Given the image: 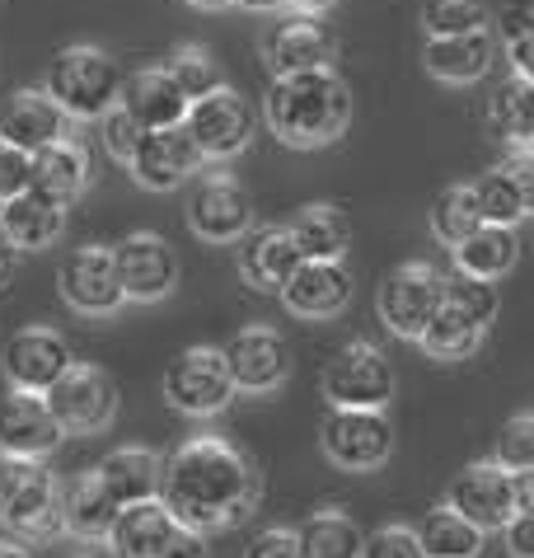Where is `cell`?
I'll return each mask as SVG.
<instances>
[{
  "instance_id": "6da1fadb",
  "label": "cell",
  "mask_w": 534,
  "mask_h": 558,
  "mask_svg": "<svg viewBox=\"0 0 534 558\" xmlns=\"http://www.w3.org/2000/svg\"><path fill=\"white\" fill-rule=\"evenodd\" d=\"M258 470L240 446L216 437H193L183 441L174 456H165V484L160 502L174 511L179 525L202 535L234 531L240 521H248L258 511Z\"/></svg>"
},
{
  "instance_id": "7a4b0ae2",
  "label": "cell",
  "mask_w": 534,
  "mask_h": 558,
  "mask_svg": "<svg viewBox=\"0 0 534 558\" xmlns=\"http://www.w3.org/2000/svg\"><path fill=\"white\" fill-rule=\"evenodd\" d=\"M263 118L277 142L291 150L333 146L352 122V89L333 66L301 71V75H272V85L263 95Z\"/></svg>"
},
{
  "instance_id": "3957f363",
  "label": "cell",
  "mask_w": 534,
  "mask_h": 558,
  "mask_svg": "<svg viewBox=\"0 0 534 558\" xmlns=\"http://www.w3.org/2000/svg\"><path fill=\"white\" fill-rule=\"evenodd\" d=\"M122 66L94 43H71L52 57L43 89L71 113V122H99L122 99Z\"/></svg>"
},
{
  "instance_id": "277c9868",
  "label": "cell",
  "mask_w": 534,
  "mask_h": 558,
  "mask_svg": "<svg viewBox=\"0 0 534 558\" xmlns=\"http://www.w3.org/2000/svg\"><path fill=\"white\" fill-rule=\"evenodd\" d=\"M0 525L20 539L61 535V484L34 456H0Z\"/></svg>"
},
{
  "instance_id": "5b68a950",
  "label": "cell",
  "mask_w": 534,
  "mask_h": 558,
  "mask_svg": "<svg viewBox=\"0 0 534 558\" xmlns=\"http://www.w3.org/2000/svg\"><path fill=\"white\" fill-rule=\"evenodd\" d=\"M234 395H240V390H234L226 348L193 343V348H183L174 362L165 366V399H169V409H179L187 417H216L221 409H230Z\"/></svg>"
},
{
  "instance_id": "8992f818",
  "label": "cell",
  "mask_w": 534,
  "mask_h": 558,
  "mask_svg": "<svg viewBox=\"0 0 534 558\" xmlns=\"http://www.w3.org/2000/svg\"><path fill=\"white\" fill-rule=\"evenodd\" d=\"M441 305H446V272L422 258L395 268L375 291V310H380L385 329L395 338H408V343H417L427 333V324L436 319Z\"/></svg>"
},
{
  "instance_id": "52a82bcc",
  "label": "cell",
  "mask_w": 534,
  "mask_h": 558,
  "mask_svg": "<svg viewBox=\"0 0 534 558\" xmlns=\"http://www.w3.org/2000/svg\"><path fill=\"white\" fill-rule=\"evenodd\" d=\"M324 460L342 474H375L395 456V427L385 409H333L324 417Z\"/></svg>"
},
{
  "instance_id": "ba28073f",
  "label": "cell",
  "mask_w": 534,
  "mask_h": 558,
  "mask_svg": "<svg viewBox=\"0 0 534 558\" xmlns=\"http://www.w3.org/2000/svg\"><path fill=\"white\" fill-rule=\"evenodd\" d=\"M319 385L333 409H389V399L399 390L389 356L375 343H366V338H352V343L324 366Z\"/></svg>"
},
{
  "instance_id": "9c48e42d",
  "label": "cell",
  "mask_w": 534,
  "mask_h": 558,
  "mask_svg": "<svg viewBox=\"0 0 534 558\" xmlns=\"http://www.w3.org/2000/svg\"><path fill=\"white\" fill-rule=\"evenodd\" d=\"M43 399L52 404L66 437H94L118 417V385L94 362H71V371Z\"/></svg>"
},
{
  "instance_id": "30bf717a",
  "label": "cell",
  "mask_w": 534,
  "mask_h": 558,
  "mask_svg": "<svg viewBox=\"0 0 534 558\" xmlns=\"http://www.w3.org/2000/svg\"><path fill=\"white\" fill-rule=\"evenodd\" d=\"M187 230L207 244H240L254 230V203H248L244 183L226 169L202 174L187 197Z\"/></svg>"
},
{
  "instance_id": "8fae6325",
  "label": "cell",
  "mask_w": 534,
  "mask_h": 558,
  "mask_svg": "<svg viewBox=\"0 0 534 558\" xmlns=\"http://www.w3.org/2000/svg\"><path fill=\"white\" fill-rule=\"evenodd\" d=\"M71 343L47 324H28V329H14L0 348V371H5L10 390L24 395H47L52 385L71 371Z\"/></svg>"
},
{
  "instance_id": "7c38bea8",
  "label": "cell",
  "mask_w": 534,
  "mask_h": 558,
  "mask_svg": "<svg viewBox=\"0 0 534 558\" xmlns=\"http://www.w3.org/2000/svg\"><path fill=\"white\" fill-rule=\"evenodd\" d=\"M61 301L81 315H113L128 301L122 291V272H118V254L108 244H75L61 258Z\"/></svg>"
},
{
  "instance_id": "4fadbf2b",
  "label": "cell",
  "mask_w": 534,
  "mask_h": 558,
  "mask_svg": "<svg viewBox=\"0 0 534 558\" xmlns=\"http://www.w3.org/2000/svg\"><path fill=\"white\" fill-rule=\"evenodd\" d=\"M187 132L202 146L207 160H234L244 155L248 142H254V108H248L244 95H234L230 85L211 89V95L193 99L187 108Z\"/></svg>"
},
{
  "instance_id": "5bb4252c",
  "label": "cell",
  "mask_w": 534,
  "mask_h": 558,
  "mask_svg": "<svg viewBox=\"0 0 534 558\" xmlns=\"http://www.w3.org/2000/svg\"><path fill=\"white\" fill-rule=\"evenodd\" d=\"M446 502L469 517L478 531H507L511 517H515V484H511V470L501 464L497 456L493 460H478L460 470L450 478L446 488Z\"/></svg>"
},
{
  "instance_id": "9a60e30c",
  "label": "cell",
  "mask_w": 534,
  "mask_h": 558,
  "mask_svg": "<svg viewBox=\"0 0 534 558\" xmlns=\"http://www.w3.org/2000/svg\"><path fill=\"white\" fill-rule=\"evenodd\" d=\"M202 165H207V155H202V146L193 142L187 122H179V128H160V132L141 136V146H136L128 169H132V179L141 183V189L174 193L187 179H197Z\"/></svg>"
},
{
  "instance_id": "2e32d148",
  "label": "cell",
  "mask_w": 534,
  "mask_h": 558,
  "mask_svg": "<svg viewBox=\"0 0 534 558\" xmlns=\"http://www.w3.org/2000/svg\"><path fill=\"white\" fill-rule=\"evenodd\" d=\"M226 362L240 395H272L291 376V348L272 324H248L226 343Z\"/></svg>"
},
{
  "instance_id": "e0dca14e",
  "label": "cell",
  "mask_w": 534,
  "mask_h": 558,
  "mask_svg": "<svg viewBox=\"0 0 534 558\" xmlns=\"http://www.w3.org/2000/svg\"><path fill=\"white\" fill-rule=\"evenodd\" d=\"M338 38L319 14H295L291 20H277L263 34V61L272 75H301V71H324L333 66Z\"/></svg>"
},
{
  "instance_id": "ac0fdd59",
  "label": "cell",
  "mask_w": 534,
  "mask_h": 558,
  "mask_svg": "<svg viewBox=\"0 0 534 558\" xmlns=\"http://www.w3.org/2000/svg\"><path fill=\"white\" fill-rule=\"evenodd\" d=\"M118 272H122V291L128 301H165L169 291L179 287V258H174V244L155 230H132L128 240L118 244Z\"/></svg>"
},
{
  "instance_id": "d6986e66",
  "label": "cell",
  "mask_w": 534,
  "mask_h": 558,
  "mask_svg": "<svg viewBox=\"0 0 534 558\" xmlns=\"http://www.w3.org/2000/svg\"><path fill=\"white\" fill-rule=\"evenodd\" d=\"M352 301L348 258H305L295 277L281 287V305L295 319H338Z\"/></svg>"
},
{
  "instance_id": "ffe728a7",
  "label": "cell",
  "mask_w": 534,
  "mask_h": 558,
  "mask_svg": "<svg viewBox=\"0 0 534 558\" xmlns=\"http://www.w3.org/2000/svg\"><path fill=\"white\" fill-rule=\"evenodd\" d=\"M305 263V250L295 240L291 221L287 226H254L240 240V277L254 291H267V296H281V287L295 277V268Z\"/></svg>"
},
{
  "instance_id": "44dd1931",
  "label": "cell",
  "mask_w": 534,
  "mask_h": 558,
  "mask_svg": "<svg viewBox=\"0 0 534 558\" xmlns=\"http://www.w3.org/2000/svg\"><path fill=\"white\" fill-rule=\"evenodd\" d=\"M61 423L43 395L10 390L0 399V456H34L47 460L61 446Z\"/></svg>"
},
{
  "instance_id": "7402d4cb",
  "label": "cell",
  "mask_w": 534,
  "mask_h": 558,
  "mask_svg": "<svg viewBox=\"0 0 534 558\" xmlns=\"http://www.w3.org/2000/svg\"><path fill=\"white\" fill-rule=\"evenodd\" d=\"M71 132V113L61 108L47 89H14V95L0 104V142L20 146V150H43L61 142Z\"/></svg>"
},
{
  "instance_id": "603a6c76",
  "label": "cell",
  "mask_w": 534,
  "mask_h": 558,
  "mask_svg": "<svg viewBox=\"0 0 534 558\" xmlns=\"http://www.w3.org/2000/svg\"><path fill=\"white\" fill-rule=\"evenodd\" d=\"M128 113L141 122L146 132H160V128H179L187 122V108L193 99L183 95V85L174 81L169 66H141L122 81V99H118Z\"/></svg>"
},
{
  "instance_id": "cb8c5ba5",
  "label": "cell",
  "mask_w": 534,
  "mask_h": 558,
  "mask_svg": "<svg viewBox=\"0 0 534 558\" xmlns=\"http://www.w3.org/2000/svg\"><path fill=\"white\" fill-rule=\"evenodd\" d=\"M497 61V38L493 28H474V34H454V38H427L422 43V66L427 75L446 85H474L493 71Z\"/></svg>"
},
{
  "instance_id": "d4e9b609",
  "label": "cell",
  "mask_w": 534,
  "mask_h": 558,
  "mask_svg": "<svg viewBox=\"0 0 534 558\" xmlns=\"http://www.w3.org/2000/svg\"><path fill=\"white\" fill-rule=\"evenodd\" d=\"M94 474L104 478V488L118 498V507H132L146 498H160L165 456L150 451V446H118V451H108L94 464Z\"/></svg>"
},
{
  "instance_id": "484cf974",
  "label": "cell",
  "mask_w": 534,
  "mask_h": 558,
  "mask_svg": "<svg viewBox=\"0 0 534 558\" xmlns=\"http://www.w3.org/2000/svg\"><path fill=\"white\" fill-rule=\"evenodd\" d=\"M66 207L71 203H61L52 193L28 189L20 197H10V203H0V226L14 240V250H47L66 230Z\"/></svg>"
},
{
  "instance_id": "4316f807",
  "label": "cell",
  "mask_w": 534,
  "mask_h": 558,
  "mask_svg": "<svg viewBox=\"0 0 534 558\" xmlns=\"http://www.w3.org/2000/svg\"><path fill=\"white\" fill-rule=\"evenodd\" d=\"M118 498L104 488V478L85 470L75 474L66 488H61V525H66V535L75 539H89V545H99V539L113 535V521H118Z\"/></svg>"
},
{
  "instance_id": "83f0119b",
  "label": "cell",
  "mask_w": 534,
  "mask_h": 558,
  "mask_svg": "<svg viewBox=\"0 0 534 558\" xmlns=\"http://www.w3.org/2000/svg\"><path fill=\"white\" fill-rule=\"evenodd\" d=\"M179 531L183 525H179L174 511H169L160 498H146V502H132V507L118 511L108 545H113L118 558H155Z\"/></svg>"
},
{
  "instance_id": "f1b7e54d",
  "label": "cell",
  "mask_w": 534,
  "mask_h": 558,
  "mask_svg": "<svg viewBox=\"0 0 534 558\" xmlns=\"http://www.w3.org/2000/svg\"><path fill=\"white\" fill-rule=\"evenodd\" d=\"M34 189L61 197V203H75L85 189H89V150L85 142H75L66 132L61 142L43 146L34 155Z\"/></svg>"
},
{
  "instance_id": "f546056e",
  "label": "cell",
  "mask_w": 534,
  "mask_h": 558,
  "mask_svg": "<svg viewBox=\"0 0 534 558\" xmlns=\"http://www.w3.org/2000/svg\"><path fill=\"white\" fill-rule=\"evenodd\" d=\"M450 254H454V268L460 272L497 282V277H507L515 268V258H521V240H515V226H488L483 221L474 235H469L464 244H454Z\"/></svg>"
},
{
  "instance_id": "4dcf8cb0",
  "label": "cell",
  "mask_w": 534,
  "mask_h": 558,
  "mask_svg": "<svg viewBox=\"0 0 534 558\" xmlns=\"http://www.w3.org/2000/svg\"><path fill=\"white\" fill-rule=\"evenodd\" d=\"M291 230L301 240L305 258H348L352 254V221L333 203H310L291 216Z\"/></svg>"
},
{
  "instance_id": "1f68e13d",
  "label": "cell",
  "mask_w": 534,
  "mask_h": 558,
  "mask_svg": "<svg viewBox=\"0 0 534 558\" xmlns=\"http://www.w3.org/2000/svg\"><path fill=\"white\" fill-rule=\"evenodd\" d=\"M483 535L488 531H478V525L460 517L450 502L432 507L427 517L417 521V539H422V549H427V558H478Z\"/></svg>"
},
{
  "instance_id": "d6a6232c",
  "label": "cell",
  "mask_w": 534,
  "mask_h": 558,
  "mask_svg": "<svg viewBox=\"0 0 534 558\" xmlns=\"http://www.w3.org/2000/svg\"><path fill=\"white\" fill-rule=\"evenodd\" d=\"M488 128L511 150L534 146V85L530 81L511 75L507 85H497V95L488 99Z\"/></svg>"
},
{
  "instance_id": "836d02e7",
  "label": "cell",
  "mask_w": 534,
  "mask_h": 558,
  "mask_svg": "<svg viewBox=\"0 0 534 558\" xmlns=\"http://www.w3.org/2000/svg\"><path fill=\"white\" fill-rule=\"evenodd\" d=\"M295 531H301L305 558H361V549H366L361 525L348 517V511H338V507L314 511V517H305Z\"/></svg>"
},
{
  "instance_id": "e575fe53",
  "label": "cell",
  "mask_w": 534,
  "mask_h": 558,
  "mask_svg": "<svg viewBox=\"0 0 534 558\" xmlns=\"http://www.w3.org/2000/svg\"><path fill=\"white\" fill-rule=\"evenodd\" d=\"M483 324H474V319H464L460 310H450V305H441L436 310V319L427 324V333L417 338L422 343V352L427 356H436V362H464V356H474L478 348H483Z\"/></svg>"
},
{
  "instance_id": "d590c367",
  "label": "cell",
  "mask_w": 534,
  "mask_h": 558,
  "mask_svg": "<svg viewBox=\"0 0 534 558\" xmlns=\"http://www.w3.org/2000/svg\"><path fill=\"white\" fill-rule=\"evenodd\" d=\"M474 197H478V211H483V221H488V226H521L525 216H530L521 183L511 179L507 165H497V169H488V174H478L474 179Z\"/></svg>"
},
{
  "instance_id": "8d00e7d4",
  "label": "cell",
  "mask_w": 534,
  "mask_h": 558,
  "mask_svg": "<svg viewBox=\"0 0 534 558\" xmlns=\"http://www.w3.org/2000/svg\"><path fill=\"white\" fill-rule=\"evenodd\" d=\"M483 226V211H478V197H474V183H454V189H446L441 197H436L432 207V230L441 244H464L474 230Z\"/></svg>"
},
{
  "instance_id": "74e56055",
  "label": "cell",
  "mask_w": 534,
  "mask_h": 558,
  "mask_svg": "<svg viewBox=\"0 0 534 558\" xmlns=\"http://www.w3.org/2000/svg\"><path fill=\"white\" fill-rule=\"evenodd\" d=\"M488 0H422V28L427 38H454L488 28Z\"/></svg>"
},
{
  "instance_id": "f35d334b",
  "label": "cell",
  "mask_w": 534,
  "mask_h": 558,
  "mask_svg": "<svg viewBox=\"0 0 534 558\" xmlns=\"http://www.w3.org/2000/svg\"><path fill=\"white\" fill-rule=\"evenodd\" d=\"M165 66L174 71V81L183 85L187 99H202V95H211V89L226 85L221 61L211 57V48H202V43H183V48H174V57H169Z\"/></svg>"
},
{
  "instance_id": "ab89813d",
  "label": "cell",
  "mask_w": 534,
  "mask_h": 558,
  "mask_svg": "<svg viewBox=\"0 0 534 558\" xmlns=\"http://www.w3.org/2000/svg\"><path fill=\"white\" fill-rule=\"evenodd\" d=\"M446 305L488 329V324L497 319V310H501V296H497V287L488 282V277H469V272L454 268V272H446Z\"/></svg>"
},
{
  "instance_id": "60d3db41",
  "label": "cell",
  "mask_w": 534,
  "mask_h": 558,
  "mask_svg": "<svg viewBox=\"0 0 534 558\" xmlns=\"http://www.w3.org/2000/svg\"><path fill=\"white\" fill-rule=\"evenodd\" d=\"M501 34H507L511 75L534 85V0H507L501 10Z\"/></svg>"
},
{
  "instance_id": "b9f144b4",
  "label": "cell",
  "mask_w": 534,
  "mask_h": 558,
  "mask_svg": "<svg viewBox=\"0 0 534 558\" xmlns=\"http://www.w3.org/2000/svg\"><path fill=\"white\" fill-rule=\"evenodd\" d=\"M99 136H104V150L113 155V160H122V165H132V155H136V146H141V136H146V128L128 113L122 104H113L108 113L99 118Z\"/></svg>"
},
{
  "instance_id": "7bdbcfd3",
  "label": "cell",
  "mask_w": 534,
  "mask_h": 558,
  "mask_svg": "<svg viewBox=\"0 0 534 558\" xmlns=\"http://www.w3.org/2000/svg\"><path fill=\"white\" fill-rule=\"evenodd\" d=\"M361 558H427V549H422V539H417V525L389 521V525H380V531L366 535Z\"/></svg>"
},
{
  "instance_id": "ee69618b",
  "label": "cell",
  "mask_w": 534,
  "mask_h": 558,
  "mask_svg": "<svg viewBox=\"0 0 534 558\" xmlns=\"http://www.w3.org/2000/svg\"><path fill=\"white\" fill-rule=\"evenodd\" d=\"M497 460L507 464V470H530L534 464V413H521V417H511L507 427H501V437H497Z\"/></svg>"
},
{
  "instance_id": "f6af8a7d",
  "label": "cell",
  "mask_w": 534,
  "mask_h": 558,
  "mask_svg": "<svg viewBox=\"0 0 534 558\" xmlns=\"http://www.w3.org/2000/svg\"><path fill=\"white\" fill-rule=\"evenodd\" d=\"M28 189H34V150L0 142V203H10Z\"/></svg>"
},
{
  "instance_id": "bcb514c9",
  "label": "cell",
  "mask_w": 534,
  "mask_h": 558,
  "mask_svg": "<svg viewBox=\"0 0 534 558\" xmlns=\"http://www.w3.org/2000/svg\"><path fill=\"white\" fill-rule=\"evenodd\" d=\"M244 558H305L301 531H291V525H267V531L248 539Z\"/></svg>"
},
{
  "instance_id": "7dc6e473",
  "label": "cell",
  "mask_w": 534,
  "mask_h": 558,
  "mask_svg": "<svg viewBox=\"0 0 534 558\" xmlns=\"http://www.w3.org/2000/svg\"><path fill=\"white\" fill-rule=\"evenodd\" d=\"M507 554L511 558H534V511H515L507 525Z\"/></svg>"
},
{
  "instance_id": "c3c4849f",
  "label": "cell",
  "mask_w": 534,
  "mask_h": 558,
  "mask_svg": "<svg viewBox=\"0 0 534 558\" xmlns=\"http://www.w3.org/2000/svg\"><path fill=\"white\" fill-rule=\"evenodd\" d=\"M511 169V179L521 183V193H525V207H530V216H534V146H521V150H511L507 160H501Z\"/></svg>"
},
{
  "instance_id": "681fc988",
  "label": "cell",
  "mask_w": 534,
  "mask_h": 558,
  "mask_svg": "<svg viewBox=\"0 0 534 558\" xmlns=\"http://www.w3.org/2000/svg\"><path fill=\"white\" fill-rule=\"evenodd\" d=\"M155 558H211V549H207V535H202V531H187V525H183V531L169 539V545L155 554Z\"/></svg>"
},
{
  "instance_id": "f907efd6",
  "label": "cell",
  "mask_w": 534,
  "mask_h": 558,
  "mask_svg": "<svg viewBox=\"0 0 534 558\" xmlns=\"http://www.w3.org/2000/svg\"><path fill=\"white\" fill-rule=\"evenodd\" d=\"M511 484H515V511H534V464L530 470H515Z\"/></svg>"
},
{
  "instance_id": "816d5d0a",
  "label": "cell",
  "mask_w": 534,
  "mask_h": 558,
  "mask_svg": "<svg viewBox=\"0 0 534 558\" xmlns=\"http://www.w3.org/2000/svg\"><path fill=\"white\" fill-rule=\"evenodd\" d=\"M240 10H248V14H281L287 10V0H234Z\"/></svg>"
},
{
  "instance_id": "f5cc1de1",
  "label": "cell",
  "mask_w": 534,
  "mask_h": 558,
  "mask_svg": "<svg viewBox=\"0 0 534 558\" xmlns=\"http://www.w3.org/2000/svg\"><path fill=\"white\" fill-rule=\"evenodd\" d=\"M338 0H287V10H295V14H328Z\"/></svg>"
},
{
  "instance_id": "db71d44e",
  "label": "cell",
  "mask_w": 534,
  "mask_h": 558,
  "mask_svg": "<svg viewBox=\"0 0 534 558\" xmlns=\"http://www.w3.org/2000/svg\"><path fill=\"white\" fill-rule=\"evenodd\" d=\"M14 254H20V250H14V240L5 235V226H0V277L14 268Z\"/></svg>"
},
{
  "instance_id": "11a10c76",
  "label": "cell",
  "mask_w": 534,
  "mask_h": 558,
  "mask_svg": "<svg viewBox=\"0 0 534 558\" xmlns=\"http://www.w3.org/2000/svg\"><path fill=\"white\" fill-rule=\"evenodd\" d=\"M0 558H38L24 539H0Z\"/></svg>"
},
{
  "instance_id": "9f6ffc18",
  "label": "cell",
  "mask_w": 534,
  "mask_h": 558,
  "mask_svg": "<svg viewBox=\"0 0 534 558\" xmlns=\"http://www.w3.org/2000/svg\"><path fill=\"white\" fill-rule=\"evenodd\" d=\"M193 10H226V5H234V0H187Z\"/></svg>"
},
{
  "instance_id": "6f0895ef",
  "label": "cell",
  "mask_w": 534,
  "mask_h": 558,
  "mask_svg": "<svg viewBox=\"0 0 534 558\" xmlns=\"http://www.w3.org/2000/svg\"><path fill=\"white\" fill-rule=\"evenodd\" d=\"M75 558H89V554H75Z\"/></svg>"
}]
</instances>
